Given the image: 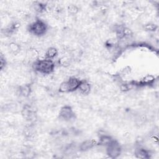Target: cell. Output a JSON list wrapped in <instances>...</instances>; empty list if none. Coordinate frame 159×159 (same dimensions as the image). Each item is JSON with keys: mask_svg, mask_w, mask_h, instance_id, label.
<instances>
[{"mask_svg": "<svg viewBox=\"0 0 159 159\" xmlns=\"http://www.w3.org/2000/svg\"><path fill=\"white\" fill-rule=\"evenodd\" d=\"M121 152L122 148L119 143L114 139L106 147V153L109 158H117L120 155Z\"/></svg>", "mask_w": 159, "mask_h": 159, "instance_id": "3957f363", "label": "cell"}, {"mask_svg": "<svg viewBox=\"0 0 159 159\" xmlns=\"http://www.w3.org/2000/svg\"><path fill=\"white\" fill-rule=\"evenodd\" d=\"M67 11L69 14L71 16H75L78 12L79 8L75 4H70L67 7Z\"/></svg>", "mask_w": 159, "mask_h": 159, "instance_id": "e0dca14e", "label": "cell"}, {"mask_svg": "<svg viewBox=\"0 0 159 159\" xmlns=\"http://www.w3.org/2000/svg\"><path fill=\"white\" fill-rule=\"evenodd\" d=\"M58 54V50L56 48L51 47L50 48H48L46 52H45V58L47 59H53Z\"/></svg>", "mask_w": 159, "mask_h": 159, "instance_id": "9a60e30c", "label": "cell"}, {"mask_svg": "<svg viewBox=\"0 0 159 159\" xmlns=\"http://www.w3.org/2000/svg\"><path fill=\"white\" fill-rule=\"evenodd\" d=\"M112 140L113 139L111 136L106 134H102L99 136L98 144L107 147L112 141Z\"/></svg>", "mask_w": 159, "mask_h": 159, "instance_id": "4fadbf2b", "label": "cell"}, {"mask_svg": "<svg viewBox=\"0 0 159 159\" xmlns=\"http://www.w3.org/2000/svg\"><path fill=\"white\" fill-rule=\"evenodd\" d=\"M32 67L34 70L44 75H49L52 73L55 68V63L52 60L45 58L43 60H35Z\"/></svg>", "mask_w": 159, "mask_h": 159, "instance_id": "6da1fadb", "label": "cell"}, {"mask_svg": "<svg viewBox=\"0 0 159 159\" xmlns=\"http://www.w3.org/2000/svg\"><path fill=\"white\" fill-rule=\"evenodd\" d=\"M58 91L61 93H69V89L66 81H63L60 84V86L58 88Z\"/></svg>", "mask_w": 159, "mask_h": 159, "instance_id": "d6986e66", "label": "cell"}, {"mask_svg": "<svg viewBox=\"0 0 159 159\" xmlns=\"http://www.w3.org/2000/svg\"><path fill=\"white\" fill-rule=\"evenodd\" d=\"M20 24L18 22H14L12 24H11L9 26L7 27L4 30V34L6 35H11L12 34H14L16 30H17L19 27H20Z\"/></svg>", "mask_w": 159, "mask_h": 159, "instance_id": "7c38bea8", "label": "cell"}, {"mask_svg": "<svg viewBox=\"0 0 159 159\" xmlns=\"http://www.w3.org/2000/svg\"><path fill=\"white\" fill-rule=\"evenodd\" d=\"M155 81V77L152 75H147L141 79L139 81H132L135 86H149L154 83Z\"/></svg>", "mask_w": 159, "mask_h": 159, "instance_id": "8992f818", "label": "cell"}, {"mask_svg": "<svg viewBox=\"0 0 159 159\" xmlns=\"http://www.w3.org/2000/svg\"><path fill=\"white\" fill-rule=\"evenodd\" d=\"M6 64H7V62H6V58L3 56V55L1 53V57H0V69H1V70H2L5 68Z\"/></svg>", "mask_w": 159, "mask_h": 159, "instance_id": "7402d4cb", "label": "cell"}, {"mask_svg": "<svg viewBox=\"0 0 159 159\" xmlns=\"http://www.w3.org/2000/svg\"><path fill=\"white\" fill-rule=\"evenodd\" d=\"M78 89L82 94H89L91 91V84L86 80H81Z\"/></svg>", "mask_w": 159, "mask_h": 159, "instance_id": "30bf717a", "label": "cell"}, {"mask_svg": "<svg viewBox=\"0 0 159 159\" xmlns=\"http://www.w3.org/2000/svg\"><path fill=\"white\" fill-rule=\"evenodd\" d=\"M19 93L20 94L25 98L29 97L32 92V88L30 84H25L19 87Z\"/></svg>", "mask_w": 159, "mask_h": 159, "instance_id": "8fae6325", "label": "cell"}, {"mask_svg": "<svg viewBox=\"0 0 159 159\" xmlns=\"http://www.w3.org/2000/svg\"><path fill=\"white\" fill-rule=\"evenodd\" d=\"M122 32L124 38H129L132 37L133 35L132 30L126 27H123Z\"/></svg>", "mask_w": 159, "mask_h": 159, "instance_id": "ffe728a7", "label": "cell"}, {"mask_svg": "<svg viewBox=\"0 0 159 159\" xmlns=\"http://www.w3.org/2000/svg\"><path fill=\"white\" fill-rule=\"evenodd\" d=\"M144 28L147 31L154 32V31H156L157 29H158V25L153 23H148L145 25Z\"/></svg>", "mask_w": 159, "mask_h": 159, "instance_id": "44dd1931", "label": "cell"}, {"mask_svg": "<svg viewBox=\"0 0 159 159\" xmlns=\"http://www.w3.org/2000/svg\"><path fill=\"white\" fill-rule=\"evenodd\" d=\"M98 144V142L93 139L86 140L81 142L79 146V149L81 152H86L92 148H93L96 145Z\"/></svg>", "mask_w": 159, "mask_h": 159, "instance_id": "52a82bcc", "label": "cell"}, {"mask_svg": "<svg viewBox=\"0 0 159 159\" xmlns=\"http://www.w3.org/2000/svg\"><path fill=\"white\" fill-rule=\"evenodd\" d=\"M70 59L67 57H62L58 60V63L62 66L67 67L70 65Z\"/></svg>", "mask_w": 159, "mask_h": 159, "instance_id": "ac0fdd59", "label": "cell"}, {"mask_svg": "<svg viewBox=\"0 0 159 159\" xmlns=\"http://www.w3.org/2000/svg\"><path fill=\"white\" fill-rule=\"evenodd\" d=\"M21 114L22 117L27 120L32 121L36 119V113L33 109L29 105H25L22 109Z\"/></svg>", "mask_w": 159, "mask_h": 159, "instance_id": "5b68a950", "label": "cell"}, {"mask_svg": "<svg viewBox=\"0 0 159 159\" xmlns=\"http://www.w3.org/2000/svg\"><path fill=\"white\" fill-rule=\"evenodd\" d=\"M48 5L46 3H43L39 1H35L34 2V8L35 11L42 13L45 12L47 9Z\"/></svg>", "mask_w": 159, "mask_h": 159, "instance_id": "5bb4252c", "label": "cell"}, {"mask_svg": "<svg viewBox=\"0 0 159 159\" xmlns=\"http://www.w3.org/2000/svg\"><path fill=\"white\" fill-rule=\"evenodd\" d=\"M24 132H25V135L27 136V137H31V136H32L34 135L33 129L30 126H29V127H26L25 129V130H24Z\"/></svg>", "mask_w": 159, "mask_h": 159, "instance_id": "603a6c76", "label": "cell"}, {"mask_svg": "<svg viewBox=\"0 0 159 159\" xmlns=\"http://www.w3.org/2000/svg\"><path fill=\"white\" fill-rule=\"evenodd\" d=\"M135 156L137 158L147 159L150 158V153L148 150L142 147H139L135 150Z\"/></svg>", "mask_w": 159, "mask_h": 159, "instance_id": "9c48e42d", "label": "cell"}, {"mask_svg": "<svg viewBox=\"0 0 159 159\" xmlns=\"http://www.w3.org/2000/svg\"><path fill=\"white\" fill-rule=\"evenodd\" d=\"M58 116L60 119L65 121H70L75 118V114L71 106H64L60 109Z\"/></svg>", "mask_w": 159, "mask_h": 159, "instance_id": "277c9868", "label": "cell"}, {"mask_svg": "<svg viewBox=\"0 0 159 159\" xmlns=\"http://www.w3.org/2000/svg\"><path fill=\"white\" fill-rule=\"evenodd\" d=\"M27 30L30 34L37 37H40L46 34L47 31V25L42 20L37 19L29 25Z\"/></svg>", "mask_w": 159, "mask_h": 159, "instance_id": "7a4b0ae2", "label": "cell"}, {"mask_svg": "<svg viewBox=\"0 0 159 159\" xmlns=\"http://www.w3.org/2000/svg\"><path fill=\"white\" fill-rule=\"evenodd\" d=\"M9 50L10 52L14 55H17L20 50V47L19 44L16 42H11L9 44Z\"/></svg>", "mask_w": 159, "mask_h": 159, "instance_id": "2e32d148", "label": "cell"}, {"mask_svg": "<svg viewBox=\"0 0 159 159\" xmlns=\"http://www.w3.org/2000/svg\"><path fill=\"white\" fill-rule=\"evenodd\" d=\"M80 81L81 80L76 77H70L68 80V81H66L69 89V92H73L78 89L80 84Z\"/></svg>", "mask_w": 159, "mask_h": 159, "instance_id": "ba28073f", "label": "cell"}]
</instances>
